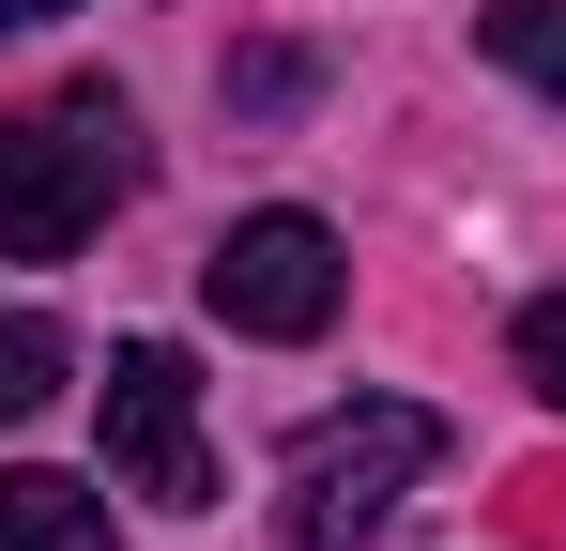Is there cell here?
<instances>
[{
	"instance_id": "6da1fadb",
	"label": "cell",
	"mask_w": 566,
	"mask_h": 551,
	"mask_svg": "<svg viewBox=\"0 0 566 551\" xmlns=\"http://www.w3.org/2000/svg\"><path fill=\"white\" fill-rule=\"evenodd\" d=\"M123 184H138V107L107 77L46 92V107L0 138V261H77Z\"/></svg>"
},
{
	"instance_id": "9c48e42d",
	"label": "cell",
	"mask_w": 566,
	"mask_h": 551,
	"mask_svg": "<svg viewBox=\"0 0 566 551\" xmlns=\"http://www.w3.org/2000/svg\"><path fill=\"white\" fill-rule=\"evenodd\" d=\"M306 92V46H261V62H230V107H291Z\"/></svg>"
},
{
	"instance_id": "8992f818",
	"label": "cell",
	"mask_w": 566,
	"mask_h": 551,
	"mask_svg": "<svg viewBox=\"0 0 566 551\" xmlns=\"http://www.w3.org/2000/svg\"><path fill=\"white\" fill-rule=\"evenodd\" d=\"M474 46H490L505 77H536V92L566 107V0H490V15H474Z\"/></svg>"
},
{
	"instance_id": "5b68a950",
	"label": "cell",
	"mask_w": 566,
	"mask_h": 551,
	"mask_svg": "<svg viewBox=\"0 0 566 551\" xmlns=\"http://www.w3.org/2000/svg\"><path fill=\"white\" fill-rule=\"evenodd\" d=\"M0 551H123V521L77 475H0Z\"/></svg>"
},
{
	"instance_id": "277c9868",
	"label": "cell",
	"mask_w": 566,
	"mask_h": 551,
	"mask_svg": "<svg viewBox=\"0 0 566 551\" xmlns=\"http://www.w3.org/2000/svg\"><path fill=\"white\" fill-rule=\"evenodd\" d=\"M107 475L138 506H214V459H199V383L169 337H123L107 353Z\"/></svg>"
},
{
	"instance_id": "3957f363",
	"label": "cell",
	"mask_w": 566,
	"mask_h": 551,
	"mask_svg": "<svg viewBox=\"0 0 566 551\" xmlns=\"http://www.w3.org/2000/svg\"><path fill=\"white\" fill-rule=\"evenodd\" d=\"M337 291H353V261H337V230H322V215H230V230H214V261H199V306H214V322H230V337H322V322H337Z\"/></svg>"
},
{
	"instance_id": "52a82bcc",
	"label": "cell",
	"mask_w": 566,
	"mask_h": 551,
	"mask_svg": "<svg viewBox=\"0 0 566 551\" xmlns=\"http://www.w3.org/2000/svg\"><path fill=\"white\" fill-rule=\"evenodd\" d=\"M62 322H0V429H15V414H46V398H62Z\"/></svg>"
},
{
	"instance_id": "30bf717a",
	"label": "cell",
	"mask_w": 566,
	"mask_h": 551,
	"mask_svg": "<svg viewBox=\"0 0 566 551\" xmlns=\"http://www.w3.org/2000/svg\"><path fill=\"white\" fill-rule=\"evenodd\" d=\"M46 15H77V0H0V31H46Z\"/></svg>"
},
{
	"instance_id": "7a4b0ae2",
	"label": "cell",
	"mask_w": 566,
	"mask_h": 551,
	"mask_svg": "<svg viewBox=\"0 0 566 551\" xmlns=\"http://www.w3.org/2000/svg\"><path fill=\"white\" fill-rule=\"evenodd\" d=\"M413 475H444V414L429 398H353V414H306L291 429V551H368L382 506L413 490Z\"/></svg>"
},
{
	"instance_id": "ba28073f",
	"label": "cell",
	"mask_w": 566,
	"mask_h": 551,
	"mask_svg": "<svg viewBox=\"0 0 566 551\" xmlns=\"http://www.w3.org/2000/svg\"><path fill=\"white\" fill-rule=\"evenodd\" d=\"M505 367H521V383H536V398L566 414V291H536V306L505 322Z\"/></svg>"
}]
</instances>
